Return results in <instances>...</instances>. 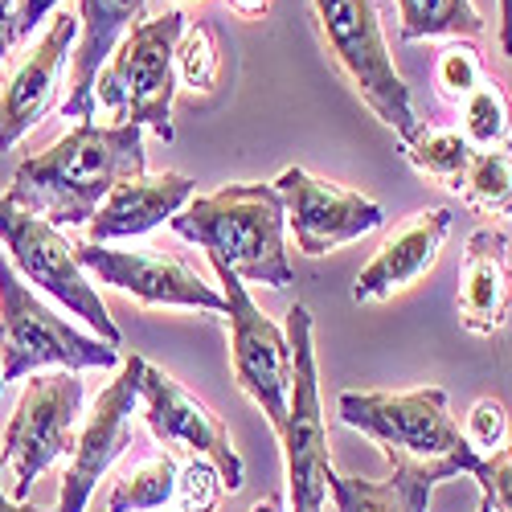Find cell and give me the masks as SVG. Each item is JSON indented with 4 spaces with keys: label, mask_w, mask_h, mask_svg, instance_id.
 <instances>
[{
    "label": "cell",
    "mask_w": 512,
    "mask_h": 512,
    "mask_svg": "<svg viewBox=\"0 0 512 512\" xmlns=\"http://www.w3.org/2000/svg\"><path fill=\"white\" fill-rule=\"evenodd\" d=\"M21 41L17 33V0H0V62L9 58V50Z\"/></svg>",
    "instance_id": "32"
},
{
    "label": "cell",
    "mask_w": 512,
    "mask_h": 512,
    "mask_svg": "<svg viewBox=\"0 0 512 512\" xmlns=\"http://www.w3.org/2000/svg\"><path fill=\"white\" fill-rule=\"evenodd\" d=\"M74 41H78V17L54 13L33 54L17 66L9 87L0 91V152H9L25 132H33L50 115V107L58 103L62 66L74 54Z\"/></svg>",
    "instance_id": "16"
},
{
    "label": "cell",
    "mask_w": 512,
    "mask_h": 512,
    "mask_svg": "<svg viewBox=\"0 0 512 512\" xmlns=\"http://www.w3.org/2000/svg\"><path fill=\"white\" fill-rule=\"evenodd\" d=\"M148 0H78V41L70 54V91L62 99L66 119H95V78L107 66L119 37L136 25Z\"/></svg>",
    "instance_id": "17"
},
{
    "label": "cell",
    "mask_w": 512,
    "mask_h": 512,
    "mask_svg": "<svg viewBox=\"0 0 512 512\" xmlns=\"http://www.w3.org/2000/svg\"><path fill=\"white\" fill-rule=\"evenodd\" d=\"M398 33L406 41H426V37L467 41L484 33V17L476 0H398Z\"/></svg>",
    "instance_id": "21"
},
{
    "label": "cell",
    "mask_w": 512,
    "mask_h": 512,
    "mask_svg": "<svg viewBox=\"0 0 512 512\" xmlns=\"http://www.w3.org/2000/svg\"><path fill=\"white\" fill-rule=\"evenodd\" d=\"M508 213H512V205H508Z\"/></svg>",
    "instance_id": "38"
},
{
    "label": "cell",
    "mask_w": 512,
    "mask_h": 512,
    "mask_svg": "<svg viewBox=\"0 0 512 512\" xmlns=\"http://www.w3.org/2000/svg\"><path fill=\"white\" fill-rule=\"evenodd\" d=\"M0 390H5V386H0Z\"/></svg>",
    "instance_id": "39"
},
{
    "label": "cell",
    "mask_w": 512,
    "mask_h": 512,
    "mask_svg": "<svg viewBox=\"0 0 512 512\" xmlns=\"http://www.w3.org/2000/svg\"><path fill=\"white\" fill-rule=\"evenodd\" d=\"M459 316L463 324L492 336L508 320V238L496 226H480L463 250L459 279Z\"/></svg>",
    "instance_id": "19"
},
{
    "label": "cell",
    "mask_w": 512,
    "mask_h": 512,
    "mask_svg": "<svg viewBox=\"0 0 512 512\" xmlns=\"http://www.w3.org/2000/svg\"><path fill=\"white\" fill-rule=\"evenodd\" d=\"M189 17L168 9L160 17L136 21L119 37L107 66L95 78V111L103 107L119 123H136L156 132L164 144L177 136L173 95H177V41Z\"/></svg>",
    "instance_id": "4"
},
{
    "label": "cell",
    "mask_w": 512,
    "mask_h": 512,
    "mask_svg": "<svg viewBox=\"0 0 512 512\" xmlns=\"http://www.w3.org/2000/svg\"><path fill=\"white\" fill-rule=\"evenodd\" d=\"M463 439L472 443L480 455H492L508 443V410L496 398H480L472 410H467L463 422Z\"/></svg>",
    "instance_id": "29"
},
{
    "label": "cell",
    "mask_w": 512,
    "mask_h": 512,
    "mask_svg": "<svg viewBox=\"0 0 512 512\" xmlns=\"http://www.w3.org/2000/svg\"><path fill=\"white\" fill-rule=\"evenodd\" d=\"M0 512H58V508H46V504H29V500H9L5 488H0Z\"/></svg>",
    "instance_id": "35"
},
{
    "label": "cell",
    "mask_w": 512,
    "mask_h": 512,
    "mask_svg": "<svg viewBox=\"0 0 512 512\" xmlns=\"http://www.w3.org/2000/svg\"><path fill=\"white\" fill-rule=\"evenodd\" d=\"M431 484L394 472L390 480H357V476H332L328 496L336 512H426L431 508Z\"/></svg>",
    "instance_id": "20"
},
{
    "label": "cell",
    "mask_w": 512,
    "mask_h": 512,
    "mask_svg": "<svg viewBox=\"0 0 512 512\" xmlns=\"http://www.w3.org/2000/svg\"><path fill=\"white\" fill-rule=\"evenodd\" d=\"M177 459L173 455H152L144 463H136L107 500V512H148V508H164L177 496Z\"/></svg>",
    "instance_id": "24"
},
{
    "label": "cell",
    "mask_w": 512,
    "mask_h": 512,
    "mask_svg": "<svg viewBox=\"0 0 512 512\" xmlns=\"http://www.w3.org/2000/svg\"><path fill=\"white\" fill-rule=\"evenodd\" d=\"M78 418H82V381L70 369L33 377L9 426H5V455H0V476H5L9 500H29L37 476L46 467L74 451L78 439Z\"/></svg>",
    "instance_id": "9"
},
{
    "label": "cell",
    "mask_w": 512,
    "mask_h": 512,
    "mask_svg": "<svg viewBox=\"0 0 512 512\" xmlns=\"http://www.w3.org/2000/svg\"><path fill=\"white\" fill-rule=\"evenodd\" d=\"M451 234V209L447 205H426L410 218H402L381 246L373 250V259L361 267L353 283V300L357 304H381L390 295L414 287L426 271L439 263V250Z\"/></svg>",
    "instance_id": "15"
},
{
    "label": "cell",
    "mask_w": 512,
    "mask_h": 512,
    "mask_svg": "<svg viewBox=\"0 0 512 512\" xmlns=\"http://www.w3.org/2000/svg\"><path fill=\"white\" fill-rule=\"evenodd\" d=\"M0 246L9 250L13 267L33 283L41 287L46 295H54V300L78 316L82 324H87L99 340H107V345L119 349V328L115 320L107 316V304L99 300L95 283L87 279V271L78 267V254H74V242L50 226L46 218H37V213L21 209L9 201V193H0Z\"/></svg>",
    "instance_id": "8"
},
{
    "label": "cell",
    "mask_w": 512,
    "mask_h": 512,
    "mask_svg": "<svg viewBox=\"0 0 512 512\" xmlns=\"http://www.w3.org/2000/svg\"><path fill=\"white\" fill-rule=\"evenodd\" d=\"M336 414L349 431L373 439L394 472L418 476L431 488L455 476H484V455L463 439V426L451 418L439 386L414 394L345 390L336 398Z\"/></svg>",
    "instance_id": "2"
},
{
    "label": "cell",
    "mask_w": 512,
    "mask_h": 512,
    "mask_svg": "<svg viewBox=\"0 0 512 512\" xmlns=\"http://www.w3.org/2000/svg\"><path fill=\"white\" fill-rule=\"evenodd\" d=\"M78 267L95 275L99 283H111L115 291H127L144 308H201L226 316V295L205 283L201 271L168 250H111L99 242L74 246Z\"/></svg>",
    "instance_id": "12"
},
{
    "label": "cell",
    "mask_w": 512,
    "mask_h": 512,
    "mask_svg": "<svg viewBox=\"0 0 512 512\" xmlns=\"http://www.w3.org/2000/svg\"><path fill=\"white\" fill-rule=\"evenodd\" d=\"M136 398L144 410L148 431L156 435V443L164 447H181L193 459H209L218 467V476L226 484V492H238L242 480V459L230 443L226 422L213 414L197 394H189L173 373L156 369L152 361L140 357L136 365Z\"/></svg>",
    "instance_id": "11"
},
{
    "label": "cell",
    "mask_w": 512,
    "mask_h": 512,
    "mask_svg": "<svg viewBox=\"0 0 512 512\" xmlns=\"http://www.w3.org/2000/svg\"><path fill=\"white\" fill-rule=\"evenodd\" d=\"M500 50L512 58V0H500Z\"/></svg>",
    "instance_id": "33"
},
{
    "label": "cell",
    "mask_w": 512,
    "mask_h": 512,
    "mask_svg": "<svg viewBox=\"0 0 512 512\" xmlns=\"http://www.w3.org/2000/svg\"><path fill=\"white\" fill-rule=\"evenodd\" d=\"M222 74V46L218 33H213L205 21L185 25L181 41H177V78H185L193 91H213Z\"/></svg>",
    "instance_id": "26"
},
{
    "label": "cell",
    "mask_w": 512,
    "mask_h": 512,
    "mask_svg": "<svg viewBox=\"0 0 512 512\" xmlns=\"http://www.w3.org/2000/svg\"><path fill=\"white\" fill-rule=\"evenodd\" d=\"M463 140L480 152H512V107L496 78L463 99Z\"/></svg>",
    "instance_id": "23"
},
{
    "label": "cell",
    "mask_w": 512,
    "mask_h": 512,
    "mask_svg": "<svg viewBox=\"0 0 512 512\" xmlns=\"http://www.w3.org/2000/svg\"><path fill=\"white\" fill-rule=\"evenodd\" d=\"M308 5L332 66L349 78V87L361 95V103L386 127H394L398 140L414 136L422 119L414 111L410 87L390 58L373 0H308Z\"/></svg>",
    "instance_id": "5"
},
{
    "label": "cell",
    "mask_w": 512,
    "mask_h": 512,
    "mask_svg": "<svg viewBox=\"0 0 512 512\" xmlns=\"http://www.w3.org/2000/svg\"><path fill=\"white\" fill-rule=\"evenodd\" d=\"M476 512H492V500H488V496H484V500H480V508H476Z\"/></svg>",
    "instance_id": "37"
},
{
    "label": "cell",
    "mask_w": 512,
    "mask_h": 512,
    "mask_svg": "<svg viewBox=\"0 0 512 512\" xmlns=\"http://www.w3.org/2000/svg\"><path fill=\"white\" fill-rule=\"evenodd\" d=\"M193 177L185 173H160V177H136L111 189V197L99 205V213L87 226V242H115V238H140L181 213L193 201Z\"/></svg>",
    "instance_id": "18"
},
{
    "label": "cell",
    "mask_w": 512,
    "mask_h": 512,
    "mask_svg": "<svg viewBox=\"0 0 512 512\" xmlns=\"http://www.w3.org/2000/svg\"><path fill=\"white\" fill-rule=\"evenodd\" d=\"M484 496L492 500V508L512 512V443L484 455V476H480Z\"/></svg>",
    "instance_id": "30"
},
{
    "label": "cell",
    "mask_w": 512,
    "mask_h": 512,
    "mask_svg": "<svg viewBox=\"0 0 512 512\" xmlns=\"http://www.w3.org/2000/svg\"><path fill=\"white\" fill-rule=\"evenodd\" d=\"M46 365L82 373V369H115L119 353L99 336L78 332L58 312L33 295L29 283L0 254V386Z\"/></svg>",
    "instance_id": "6"
},
{
    "label": "cell",
    "mask_w": 512,
    "mask_h": 512,
    "mask_svg": "<svg viewBox=\"0 0 512 512\" xmlns=\"http://www.w3.org/2000/svg\"><path fill=\"white\" fill-rule=\"evenodd\" d=\"M402 152H406V160L418 168L422 177H431V181H443V185L459 189L463 168H467V160H472L476 148L463 140L459 127L418 123V132L402 140Z\"/></svg>",
    "instance_id": "22"
},
{
    "label": "cell",
    "mask_w": 512,
    "mask_h": 512,
    "mask_svg": "<svg viewBox=\"0 0 512 512\" xmlns=\"http://www.w3.org/2000/svg\"><path fill=\"white\" fill-rule=\"evenodd\" d=\"M467 205H476L480 213H508L512 205V152H472L463 168L459 189Z\"/></svg>",
    "instance_id": "25"
},
{
    "label": "cell",
    "mask_w": 512,
    "mask_h": 512,
    "mask_svg": "<svg viewBox=\"0 0 512 512\" xmlns=\"http://www.w3.org/2000/svg\"><path fill=\"white\" fill-rule=\"evenodd\" d=\"M213 263V275L222 283L226 295V336H230V369L238 390L263 410V418L279 426L287 418V394H291V340L287 332L250 300L246 283L218 259Z\"/></svg>",
    "instance_id": "10"
},
{
    "label": "cell",
    "mask_w": 512,
    "mask_h": 512,
    "mask_svg": "<svg viewBox=\"0 0 512 512\" xmlns=\"http://www.w3.org/2000/svg\"><path fill=\"white\" fill-rule=\"evenodd\" d=\"M250 512H283V500L271 492V496H263V500H254V508Z\"/></svg>",
    "instance_id": "36"
},
{
    "label": "cell",
    "mask_w": 512,
    "mask_h": 512,
    "mask_svg": "<svg viewBox=\"0 0 512 512\" xmlns=\"http://www.w3.org/2000/svg\"><path fill=\"white\" fill-rule=\"evenodd\" d=\"M287 340H291V394L287 418L279 426L283 463H287V496L291 512H324L328 480L336 476L328 455V431L320 410V381H316V340H312V312L295 304L287 312Z\"/></svg>",
    "instance_id": "7"
},
{
    "label": "cell",
    "mask_w": 512,
    "mask_h": 512,
    "mask_svg": "<svg viewBox=\"0 0 512 512\" xmlns=\"http://www.w3.org/2000/svg\"><path fill=\"white\" fill-rule=\"evenodd\" d=\"M226 5H230L238 17H250V21H254V17H263V13L271 9V0H226Z\"/></svg>",
    "instance_id": "34"
},
{
    "label": "cell",
    "mask_w": 512,
    "mask_h": 512,
    "mask_svg": "<svg viewBox=\"0 0 512 512\" xmlns=\"http://www.w3.org/2000/svg\"><path fill=\"white\" fill-rule=\"evenodd\" d=\"M144 168V127L82 119L46 152L17 164L9 201L50 226H91L111 189L144 177Z\"/></svg>",
    "instance_id": "1"
},
{
    "label": "cell",
    "mask_w": 512,
    "mask_h": 512,
    "mask_svg": "<svg viewBox=\"0 0 512 512\" xmlns=\"http://www.w3.org/2000/svg\"><path fill=\"white\" fill-rule=\"evenodd\" d=\"M275 193L283 197V213H287V226L295 230V246L312 254V259L386 222V213H381L373 197L345 189L336 181H324V177H312L300 164L283 168L275 181Z\"/></svg>",
    "instance_id": "13"
},
{
    "label": "cell",
    "mask_w": 512,
    "mask_h": 512,
    "mask_svg": "<svg viewBox=\"0 0 512 512\" xmlns=\"http://www.w3.org/2000/svg\"><path fill=\"white\" fill-rule=\"evenodd\" d=\"M173 234L197 242L209 259L226 263L246 287H291L295 267L287 259V213L275 185H226L209 197H193L168 218Z\"/></svg>",
    "instance_id": "3"
},
{
    "label": "cell",
    "mask_w": 512,
    "mask_h": 512,
    "mask_svg": "<svg viewBox=\"0 0 512 512\" xmlns=\"http://www.w3.org/2000/svg\"><path fill=\"white\" fill-rule=\"evenodd\" d=\"M62 0H17V33L29 37L37 25H46V17H54V9Z\"/></svg>",
    "instance_id": "31"
},
{
    "label": "cell",
    "mask_w": 512,
    "mask_h": 512,
    "mask_svg": "<svg viewBox=\"0 0 512 512\" xmlns=\"http://www.w3.org/2000/svg\"><path fill=\"white\" fill-rule=\"evenodd\" d=\"M226 496V484L218 476V467L209 459H189V467L177 476V504L181 512H218Z\"/></svg>",
    "instance_id": "28"
},
{
    "label": "cell",
    "mask_w": 512,
    "mask_h": 512,
    "mask_svg": "<svg viewBox=\"0 0 512 512\" xmlns=\"http://www.w3.org/2000/svg\"><path fill=\"white\" fill-rule=\"evenodd\" d=\"M136 365H140V357L132 353L119 365V377L95 398L87 422H82V431L74 439V451H70V463L62 472L58 512H87V504H91V496L99 488V476L127 447H132V414L140 406V398H136Z\"/></svg>",
    "instance_id": "14"
},
{
    "label": "cell",
    "mask_w": 512,
    "mask_h": 512,
    "mask_svg": "<svg viewBox=\"0 0 512 512\" xmlns=\"http://www.w3.org/2000/svg\"><path fill=\"white\" fill-rule=\"evenodd\" d=\"M484 78H488L484 58H480L476 46H467V41H451V46L439 54V62H435V87L451 103H463Z\"/></svg>",
    "instance_id": "27"
}]
</instances>
